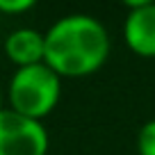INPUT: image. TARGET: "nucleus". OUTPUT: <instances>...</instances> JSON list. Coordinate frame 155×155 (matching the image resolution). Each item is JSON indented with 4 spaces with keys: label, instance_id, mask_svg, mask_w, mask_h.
<instances>
[{
    "label": "nucleus",
    "instance_id": "39448f33",
    "mask_svg": "<svg viewBox=\"0 0 155 155\" xmlns=\"http://www.w3.org/2000/svg\"><path fill=\"white\" fill-rule=\"evenodd\" d=\"M5 55L16 68L44 64L46 59V32L34 28H18L7 34L5 39Z\"/></svg>",
    "mask_w": 155,
    "mask_h": 155
},
{
    "label": "nucleus",
    "instance_id": "f03ea898",
    "mask_svg": "<svg viewBox=\"0 0 155 155\" xmlns=\"http://www.w3.org/2000/svg\"><path fill=\"white\" fill-rule=\"evenodd\" d=\"M59 98H62V78L46 62L16 68L7 87L9 110L34 121L46 119L57 107Z\"/></svg>",
    "mask_w": 155,
    "mask_h": 155
},
{
    "label": "nucleus",
    "instance_id": "6e6552de",
    "mask_svg": "<svg viewBox=\"0 0 155 155\" xmlns=\"http://www.w3.org/2000/svg\"><path fill=\"white\" fill-rule=\"evenodd\" d=\"M5 110V94H2V89H0V112Z\"/></svg>",
    "mask_w": 155,
    "mask_h": 155
},
{
    "label": "nucleus",
    "instance_id": "423d86ee",
    "mask_svg": "<svg viewBox=\"0 0 155 155\" xmlns=\"http://www.w3.org/2000/svg\"><path fill=\"white\" fill-rule=\"evenodd\" d=\"M137 153L139 155H155V119L146 121L137 135Z\"/></svg>",
    "mask_w": 155,
    "mask_h": 155
},
{
    "label": "nucleus",
    "instance_id": "0eeeda50",
    "mask_svg": "<svg viewBox=\"0 0 155 155\" xmlns=\"http://www.w3.org/2000/svg\"><path fill=\"white\" fill-rule=\"evenodd\" d=\"M34 7V0H0V14H23Z\"/></svg>",
    "mask_w": 155,
    "mask_h": 155
},
{
    "label": "nucleus",
    "instance_id": "7ed1b4c3",
    "mask_svg": "<svg viewBox=\"0 0 155 155\" xmlns=\"http://www.w3.org/2000/svg\"><path fill=\"white\" fill-rule=\"evenodd\" d=\"M50 137L41 121L9 107L0 112V155H46Z\"/></svg>",
    "mask_w": 155,
    "mask_h": 155
},
{
    "label": "nucleus",
    "instance_id": "20e7f679",
    "mask_svg": "<svg viewBox=\"0 0 155 155\" xmlns=\"http://www.w3.org/2000/svg\"><path fill=\"white\" fill-rule=\"evenodd\" d=\"M123 41L139 57H155V2L150 0L128 2V16L123 21Z\"/></svg>",
    "mask_w": 155,
    "mask_h": 155
},
{
    "label": "nucleus",
    "instance_id": "f257e3e1",
    "mask_svg": "<svg viewBox=\"0 0 155 155\" xmlns=\"http://www.w3.org/2000/svg\"><path fill=\"white\" fill-rule=\"evenodd\" d=\"M110 57V34L89 14H68L46 32L44 62L59 78H87Z\"/></svg>",
    "mask_w": 155,
    "mask_h": 155
}]
</instances>
